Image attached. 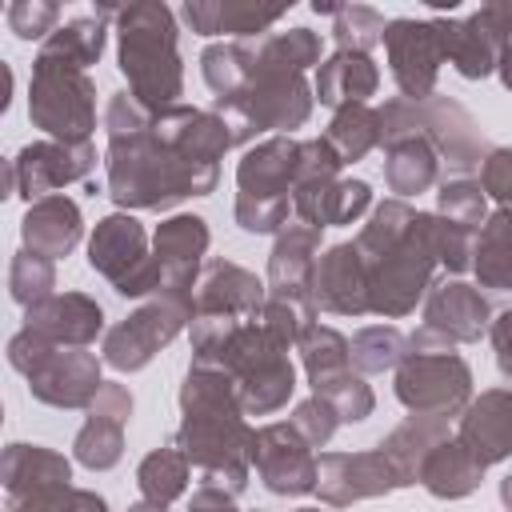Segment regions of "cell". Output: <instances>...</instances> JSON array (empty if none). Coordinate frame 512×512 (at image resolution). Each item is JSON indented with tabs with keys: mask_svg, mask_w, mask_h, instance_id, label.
Wrapping results in <instances>:
<instances>
[{
	"mask_svg": "<svg viewBox=\"0 0 512 512\" xmlns=\"http://www.w3.org/2000/svg\"><path fill=\"white\" fill-rule=\"evenodd\" d=\"M296 352H300V364H304V376H308V388H312V392H316L320 384H328V380H336V376L352 372L348 340H344L336 328L320 324V320L300 336Z\"/></svg>",
	"mask_w": 512,
	"mask_h": 512,
	"instance_id": "74e56055",
	"label": "cell"
},
{
	"mask_svg": "<svg viewBox=\"0 0 512 512\" xmlns=\"http://www.w3.org/2000/svg\"><path fill=\"white\" fill-rule=\"evenodd\" d=\"M496 336H512V304L500 312V316H492V328H488V340H496Z\"/></svg>",
	"mask_w": 512,
	"mask_h": 512,
	"instance_id": "680465c9",
	"label": "cell"
},
{
	"mask_svg": "<svg viewBox=\"0 0 512 512\" xmlns=\"http://www.w3.org/2000/svg\"><path fill=\"white\" fill-rule=\"evenodd\" d=\"M252 468L272 496H308V492H316V476H320L312 444L288 420L256 428Z\"/></svg>",
	"mask_w": 512,
	"mask_h": 512,
	"instance_id": "5bb4252c",
	"label": "cell"
},
{
	"mask_svg": "<svg viewBox=\"0 0 512 512\" xmlns=\"http://www.w3.org/2000/svg\"><path fill=\"white\" fill-rule=\"evenodd\" d=\"M496 76H500V84L512 92V44L500 52V64H496Z\"/></svg>",
	"mask_w": 512,
	"mask_h": 512,
	"instance_id": "91938a15",
	"label": "cell"
},
{
	"mask_svg": "<svg viewBox=\"0 0 512 512\" xmlns=\"http://www.w3.org/2000/svg\"><path fill=\"white\" fill-rule=\"evenodd\" d=\"M72 456L76 464H84L88 472H108L120 464L124 456V424L104 420V416H88L72 440Z\"/></svg>",
	"mask_w": 512,
	"mask_h": 512,
	"instance_id": "60d3db41",
	"label": "cell"
},
{
	"mask_svg": "<svg viewBox=\"0 0 512 512\" xmlns=\"http://www.w3.org/2000/svg\"><path fill=\"white\" fill-rule=\"evenodd\" d=\"M472 248H476L472 228H460V224H448L444 216H436V256L448 276H464L472 268Z\"/></svg>",
	"mask_w": 512,
	"mask_h": 512,
	"instance_id": "f907efd6",
	"label": "cell"
},
{
	"mask_svg": "<svg viewBox=\"0 0 512 512\" xmlns=\"http://www.w3.org/2000/svg\"><path fill=\"white\" fill-rule=\"evenodd\" d=\"M436 216H444L448 224L480 232V224L488 220V192L472 176H452L436 188Z\"/></svg>",
	"mask_w": 512,
	"mask_h": 512,
	"instance_id": "b9f144b4",
	"label": "cell"
},
{
	"mask_svg": "<svg viewBox=\"0 0 512 512\" xmlns=\"http://www.w3.org/2000/svg\"><path fill=\"white\" fill-rule=\"evenodd\" d=\"M212 244V232H208V220L204 216H192V212H176L168 220L156 224L152 232V252L164 268V292H184L192 296L196 288V276L204 268V252Z\"/></svg>",
	"mask_w": 512,
	"mask_h": 512,
	"instance_id": "d6986e66",
	"label": "cell"
},
{
	"mask_svg": "<svg viewBox=\"0 0 512 512\" xmlns=\"http://www.w3.org/2000/svg\"><path fill=\"white\" fill-rule=\"evenodd\" d=\"M312 396H324V400L336 408L340 424H360V420H368L372 408H376V396H372V388L364 384V376H360L356 368L344 372V376H336V380H328V384H320Z\"/></svg>",
	"mask_w": 512,
	"mask_h": 512,
	"instance_id": "f6af8a7d",
	"label": "cell"
},
{
	"mask_svg": "<svg viewBox=\"0 0 512 512\" xmlns=\"http://www.w3.org/2000/svg\"><path fill=\"white\" fill-rule=\"evenodd\" d=\"M424 324L444 332L452 344H476L492 328V304L476 284L444 276L424 296Z\"/></svg>",
	"mask_w": 512,
	"mask_h": 512,
	"instance_id": "ffe728a7",
	"label": "cell"
},
{
	"mask_svg": "<svg viewBox=\"0 0 512 512\" xmlns=\"http://www.w3.org/2000/svg\"><path fill=\"white\" fill-rule=\"evenodd\" d=\"M104 44H108V28H104L100 16H72V20H64V24L40 44V52H44V56H56V60H64V64H76V68L88 72V64L100 60Z\"/></svg>",
	"mask_w": 512,
	"mask_h": 512,
	"instance_id": "f35d334b",
	"label": "cell"
},
{
	"mask_svg": "<svg viewBox=\"0 0 512 512\" xmlns=\"http://www.w3.org/2000/svg\"><path fill=\"white\" fill-rule=\"evenodd\" d=\"M316 260H320V228L288 224L284 232H276V244L268 252V276H264L268 296L312 304Z\"/></svg>",
	"mask_w": 512,
	"mask_h": 512,
	"instance_id": "7402d4cb",
	"label": "cell"
},
{
	"mask_svg": "<svg viewBox=\"0 0 512 512\" xmlns=\"http://www.w3.org/2000/svg\"><path fill=\"white\" fill-rule=\"evenodd\" d=\"M104 168V188L124 212H168L180 200L208 196L220 180V164H196L176 156L152 136V124L136 136L108 140Z\"/></svg>",
	"mask_w": 512,
	"mask_h": 512,
	"instance_id": "7a4b0ae2",
	"label": "cell"
},
{
	"mask_svg": "<svg viewBox=\"0 0 512 512\" xmlns=\"http://www.w3.org/2000/svg\"><path fill=\"white\" fill-rule=\"evenodd\" d=\"M456 440L484 464H500L512 456V388H488L468 400L456 424Z\"/></svg>",
	"mask_w": 512,
	"mask_h": 512,
	"instance_id": "603a6c76",
	"label": "cell"
},
{
	"mask_svg": "<svg viewBox=\"0 0 512 512\" xmlns=\"http://www.w3.org/2000/svg\"><path fill=\"white\" fill-rule=\"evenodd\" d=\"M324 140L332 144L340 164H356L372 148H380V112L368 108V104H348V108L332 112V120L324 128Z\"/></svg>",
	"mask_w": 512,
	"mask_h": 512,
	"instance_id": "8d00e7d4",
	"label": "cell"
},
{
	"mask_svg": "<svg viewBox=\"0 0 512 512\" xmlns=\"http://www.w3.org/2000/svg\"><path fill=\"white\" fill-rule=\"evenodd\" d=\"M448 424H452V420H444V416H420V412H408V416H404V420L376 444V448L388 456V464L396 468L400 488L420 484V468H424L428 456L452 436Z\"/></svg>",
	"mask_w": 512,
	"mask_h": 512,
	"instance_id": "f1b7e54d",
	"label": "cell"
},
{
	"mask_svg": "<svg viewBox=\"0 0 512 512\" xmlns=\"http://www.w3.org/2000/svg\"><path fill=\"white\" fill-rule=\"evenodd\" d=\"M288 212H292V200L288 196H276V200H252V196H236L232 204V220L244 228V232H284L288 228Z\"/></svg>",
	"mask_w": 512,
	"mask_h": 512,
	"instance_id": "c3c4849f",
	"label": "cell"
},
{
	"mask_svg": "<svg viewBox=\"0 0 512 512\" xmlns=\"http://www.w3.org/2000/svg\"><path fill=\"white\" fill-rule=\"evenodd\" d=\"M288 8H264V4H248V0H188L180 4V20L196 32V36H228V40H260L268 36V28L284 16Z\"/></svg>",
	"mask_w": 512,
	"mask_h": 512,
	"instance_id": "4316f807",
	"label": "cell"
},
{
	"mask_svg": "<svg viewBox=\"0 0 512 512\" xmlns=\"http://www.w3.org/2000/svg\"><path fill=\"white\" fill-rule=\"evenodd\" d=\"M372 208V188L368 180H300L292 188V212L308 228H340L360 220Z\"/></svg>",
	"mask_w": 512,
	"mask_h": 512,
	"instance_id": "484cf974",
	"label": "cell"
},
{
	"mask_svg": "<svg viewBox=\"0 0 512 512\" xmlns=\"http://www.w3.org/2000/svg\"><path fill=\"white\" fill-rule=\"evenodd\" d=\"M480 188L500 204L512 208V148H492L480 168Z\"/></svg>",
	"mask_w": 512,
	"mask_h": 512,
	"instance_id": "816d5d0a",
	"label": "cell"
},
{
	"mask_svg": "<svg viewBox=\"0 0 512 512\" xmlns=\"http://www.w3.org/2000/svg\"><path fill=\"white\" fill-rule=\"evenodd\" d=\"M0 476H4L8 500H24L36 492L72 488V460L44 444H8Z\"/></svg>",
	"mask_w": 512,
	"mask_h": 512,
	"instance_id": "f546056e",
	"label": "cell"
},
{
	"mask_svg": "<svg viewBox=\"0 0 512 512\" xmlns=\"http://www.w3.org/2000/svg\"><path fill=\"white\" fill-rule=\"evenodd\" d=\"M28 120L64 144H84L96 132V84L84 68L36 52L28 84Z\"/></svg>",
	"mask_w": 512,
	"mask_h": 512,
	"instance_id": "52a82bcc",
	"label": "cell"
},
{
	"mask_svg": "<svg viewBox=\"0 0 512 512\" xmlns=\"http://www.w3.org/2000/svg\"><path fill=\"white\" fill-rule=\"evenodd\" d=\"M8 512H108V504L88 488H52L24 500H8Z\"/></svg>",
	"mask_w": 512,
	"mask_h": 512,
	"instance_id": "7dc6e473",
	"label": "cell"
},
{
	"mask_svg": "<svg viewBox=\"0 0 512 512\" xmlns=\"http://www.w3.org/2000/svg\"><path fill=\"white\" fill-rule=\"evenodd\" d=\"M4 24L16 40H48L60 28V4L48 0H12L4 8Z\"/></svg>",
	"mask_w": 512,
	"mask_h": 512,
	"instance_id": "bcb514c9",
	"label": "cell"
},
{
	"mask_svg": "<svg viewBox=\"0 0 512 512\" xmlns=\"http://www.w3.org/2000/svg\"><path fill=\"white\" fill-rule=\"evenodd\" d=\"M348 356H352V368L360 376L396 372L400 360L408 356V336L396 324H368L348 340Z\"/></svg>",
	"mask_w": 512,
	"mask_h": 512,
	"instance_id": "ab89813d",
	"label": "cell"
},
{
	"mask_svg": "<svg viewBox=\"0 0 512 512\" xmlns=\"http://www.w3.org/2000/svg\"><path fill=\"white\" fill-rule=\"evenodd\" d=\"M316 496L328 508H348L360 500H376L400 488L396 468L388 464V456L380 448H364V452H324L316 460Z\"/></svg>",
	"mask_w": 512,
	"mask_h": 512,
	"instance_id": "9a60e30c",
	"label": "cell"
},
{
	"mask_svg": "<svg viewBox=\"0 0 512 512\" xmlns=\"http://www.w3.org/2000/svg\"><path fill=\"white\" fill-rule=\"evenodd\" d=\"M376 112H380V148L420 136V140H428L436 148L440 168L448 176H468V172L484 168L488 152L496 148V144H488V136L472 120V112L460 100L440 96V92L428 96V100L392 96Z\"/></svg>",
	"mask_w": 512,
	"mask_h": 512,
	"instance_id": "5b68a950",
	"label": "cell"
},
{
	"mask_svg": "<svg viewBox=\"0 0 512 512\" xmlns=\"http://www.w3.org/2000/svg\"><path fill=\"white\" fill-rule=\"evenodd\" d=\"M384 28L388 20L372 8V4H344L332 20V40L340 52H372L376 44H384Z\"/></svg>",
	"mask_w": 512,
	"mask_h": 512,
	"instance_id": "ee69618b",
	"label": "cell"
},
{
	"mask_svg": "<svg viewBox=\"0 0 512 512\" xmlns=\"http://www.w3.org/2000/svg\"><path fill=\"white\" fill-rule=\"evenodd\" d=\"M376 88H380V68L372 64V56L340 52V48L320 60L316 84H312L316 100L332 112H340L348 104H368V96H376Z\"/></svg>",
	"mask_w": 512,
	"mask_h": 512,
	"instance_id": "4dcf8cb0",
	"label": "cell"
},
{
	"mask_svg": "<svg viewBox=\"0 0 512 512\" xmlns=\"http://www.w3.org/2000/svg\"><path fill=\"white\" fill-rule=\"evenodd\" d=\"M432 20L440 24L444 60L464 80L492 76L500 64V52L512 44V4H484L464 20H448V16H432Z\"/></svg>",
	"mask_w": 512,
	"mask_h": 512,
	"instance_id": "7c38bea8",
	"label": "cell"
},
{
	"mask_svg": "<svg viewBox=\"0 0 512 512\" xmlns=\"http://www.w3.org/2000/svg\"><path fill=\"white\" fill-rule=\"evenodd\" d=\"M312 304L328 316H364L368 312V264L356 240L332 244L316 260L312 276Z\"/></svg>",
	"mask_w": 512,
	"mask_h": 512,
	"instance_id": "ac0fdd59",
	"label": "cell"
},
{
	"mask_svg": "<svg viewBox=\"0 0 512 512\" xmlns=\"http://www.w3.org/2000/svg\"><path fill=\"white\" fill-rule=\"evenodd\" d=\"M296 512H320V508H296Z\"/></svg>",
	"mask_w": 512,
	"mask_h": 512,
	"instance_id": "e7e4bbea",
	"label": "cell"
},
{
	"mask_svg": "<svg viewBox=\"0 0 512 512\" xmlns=\"http://www.w3.org/2000/svg\"><path fill=\"white\" fill-rule=\"evenodd\" d=\"M288 424H292V428H296L312 448H324V444L336 436L340 416H336V408H332L324 396H308V400H300V404L292 408Z\"/></svg>",
	"mask_w": 512,
	"mask_h": 512,
	"instance_id": "681fc988",
	"label": "cell"
},
{
	"mask_svg": "<svg viewBox=\"0 0 512 512\" xmlns=\"http://www.w3.org/2000/svg\"><path fill=\"white\" fill-rule=\"evenodd\" d=\"M56 352V344L52 340H44L40 332H32V328H20L12 340H8V364L20 372V376H28L44 356H52Z\"/></svg>",
	"mask_w": 512,
	"mask_h": 512,
	"instance_id": "f5cc1de1",
	"label": "cell"
},
{
	"mask_svg": "<svg viewBox=\"0 0 512 512\" xmlns=\"http://www.w3.org/2000/svg\"><path fill=\"white\" fill-rule=\"evenodd\" d=\"M100 364L104 360L88 348H56L24 380H28L32 400L48 408H92L96 392L104 388Z\"/></svg>",
	"mask_w": 512,
	"mask_h": 512,
	"instance_id": "2e32d148",
	"label": "cell"
},
{
	"mask_svg": "<svg viewBox=\"0 0 512 512\" xmlns=\"http://www.w3.org/2000/svg\"><path fill=\"white\" fill-rule=\"evenodd\" d=\"M396 400L420 416L460 420L472 400V368L460 352H408L396 368Z\"/></svg>",
	"mask_w": 512,
	"mask_h": 512,
	"instance_id": "30bf717a",
	"label": "cell"
},
{
	"mask_svg": "<svg viewBox=\"0 0 512 512\" xmlns=\"http://www.w3.org/2000/svg\"><path fill=\"white\" fill-rule=\"evenodd\" d=\"M440 156L428 140H400V144H388L384 148V184L396 192V200H408V196H420V192H432L440 184Z\"/></svg>",
	"mask_w": 512,
	"mask_h": 512,
	"instance_id": "836d02e7",
	"label": "cell"
},
{
	"mask_svg": "<svg viewBox=\"0 0 512 512\" xmlns=\"http://www.w3.org/2000/svg\"><path fill=\"white\" fill-rule=\"evenodd\" d=\"M24 328L40 332L56 348H88L104 332V308L84 292H56L24 308Z\"/></svg>",
	"mask_w": 512,
	"mask_h": 512,
	"instance_id": "cb8c5ba5",
	"label": "cell"
},
{
	"mask_svg": "<svg viewBox=\"0 0 512 512\" xmlns=\"http://www.w3.org/2000/svg\"><path fill=\"white\" fill-rule=\"evenodd\" d=\"M96 168V144H64V140H36L24 144L4 168V196H24L28 204L56 196L60 188L88 180Z\"/></svg>",
	"mask_w": 512,
	"mask_h": 512,
	"instance_id": "8fae6325",
	"label": "cell"
},
{
	"mask_svg": "<svg viewBox=\"0 0 512 512\" xmlns=\"http://www.w3.org/2000/svg\"><path fill=\"white\" fill-rule=\"evenodd\" d=\"M52 288H56V260L20 248V252L12 256V264H8V296H12L20 308H32V304L56 296Z\"/></svg>",
	"mask_w": 512,
	"mask_h": 512,
	"instance_id": "7bdbcfd3",
	"label": "cell"
},
{
	"mask_svg": "<svg viewBox=\"0 0 512 512\" xmlns=\"http://www.w3.org/2000/svg\"><path fill=\"white\" fill-rule=\"evenodd\" d=\"M492 348H496V368H500V376L512 380V336H496Z\"/></svg>",
	"mask_w": 512,
	"mask_h": 512,
	"instance_id": "6f0895ef",
	"label": "cell"
},
{
	"mask_svg": "<svg viewBox=\"0 0 512 512\" xmlns=\"http://www.w3.org/2000/svg\"><path fill=\"white\" fill-rule=\"evenodd\" d=\"M500 500H504V508L512 512V472H508V476L500 480Z\"/></svg>",
	"mask_w": 512,
	"mask_h": 512,
	"instance_id": "6125c7cd",
	"label": "cell"
},
{
	"mask_svg": "<svg viewBox=\"0 0 512 512\" xmlns=\"http://www.w3.org/2000/svg\"><path fill=\"white\" fill-rule=\"evenodd\" d=\"M88 416H104V420H116V424L128 428V420H132V392L124 384H116V380H104V388L96 392Z\"/></svg>",
	"mask_w": 512,
	"mask_h": 512,
	"instance_id": "db71d44e",
	"label": "cell"
},
{
	"mask_svg": "<svg viewBox=\"0 0 512 512\" xmlns=\"http://www.w3.org/2000/svg\"><path fill=\"white\" fill-rule=\"evenodd\" d=\"M384 52H388V68L392 80L400 88L404 100H428L436 96V76L444 60V44H440V24L416 20V16H396L384 28Z\"/></svg>",
	"mask_w": 512,
	"mask_h": 512,
	"instance_id": "4fadbf2b",
	"label": "cell"
},
{
	"mask_svg": "<svg viewBox=\"0 0 512 512\" xmlns=\"http://www.w3.org/2000/svg\"><path fill=\"white\" fill-rule=\"evenodd\" d=\"M484 472H488V468H484L456 436H448V440L428 456V464L420 468V484H424L436 500H464V496H472V492L480 488Z\"/></svg>",
	"mask_w": 512,
	"mask_h": 512,
	"instance_id": "d6a6232c",
	"label": "cell"
},
{
	"mask_svg": "<svg viewBox=\"0 0 512 512\" xmlns=\"http://www.w3.org/2000/svg\"><path fill=\"white\" fill-rule=\"evenodd\" d=\"M408 352H424V356H432V352H456V344H452L444 332L420 324V328L408 336Z\"/></svg>",
	"mask_w": 512,
	"mask_h": 512,
	"instance_id": "9f6ffc18",
	"label": "cell"
},
{
	"mask_svg": "<svg viewBox=\"0 0 512 512\" xmlns=\"http://www.w3.org/2000/svg\"><path fill=\"white\" fill-rule=\"evenodd\" d=\"M340 8H344V4H328V0H316V4H312V12H316V16H332V20H336V12H340Z\"/></svg>",
	"mask_w": 512,
	"mask_h": 512,
	"instance_id": "94428289",
	"label": "cell"
},
{
	"mask_svg": "<svg viewBox=\"0 0 512 512\" xmlns=\"http://www.w3.org/2000/svg\"><path fill=\"white\" fill-rule=\"evenodd\" d=\"M196 320V300L184 292H160L144 300L132 316L112 324L100 344V360L116 372H140L152 364L160 348H168Z\"/></svg>",
	"mask_w": 512,
	"mask_h": 512,
	"instance_id": "9c48e42d",
	"label": "cell"
},
{
	"mask_svg": "<svg viewBox=\"0 0 512 512\" xmlns=\"http://www.w3.org/2000/svg\"><path fill=\"white\" fill-rule=\"evenodd\" d=\"M116 64L144 108L164 112L180 104L184 60L176 48V12L160 0L124 4L116 16Z\"/></svg>",
	"mask_w": 512,
	"mask_h": 512,
	"instance_id": "3957f363",
	"label": "cell"
},
{
	"mask_svg": "<svg viewBox=\"0 0 512 512\" xmlns=\"http://www.w3.org/2000/svg\"><path fill=\"white\" fill-rule=\"evenodd\" d=\"M200 76L212 92V100H236L248 88L252 76V52L248 40H220L200 52Z\"/></svg>",
	"mask_w": 512,
	"mask_h": 512,
	"instance_id": "d590c367",
	"label": "cell"
},
{
	"mask_svg": "<svg viewBox=\"0 0 512 512\" xmlns=\"http://www.w3.org/2000/svg\"><path fill=\"white\" fill-rule=\"evenodd\" d=\"M88 268L100 272L124 300H152L164 292V268L152 252L144 224L132 212H112L96 220L88 236Z\"/></svg>",
	"mask_w": 512,
	"mask_h": 512,
	"instance_id": "ba28073f",
	"label": "cell"
},
{
	"mask_svg": "<svg viewBox=\"0 0 512 512\" xmlns=\"http://www.w3.org/2000/svg\"><path fill=\"white\" fill-rule=\"evenodd\" d=\"M296 176H300V140H292V136H264L236 164V188H240L236 196H252V200L288 196L292 200Z\"/></svg>",
	"mask_w": 512,
	"mask_h": 512,
	"instance_id": "d4e9b609",
	"label": "cell"
},
{
	"mask_svg": "<svg viewBox=\"0 0 512 512\" xmlns=\"http://www.w3.org/2000/svg\"><path fill=\"white\" fill-rule=\"evenodd\" d=\"M128 512H168L164 504H152V500H136V504H128Z\"/></svg>",
	"mask_w": 512,
	"mask_h": 512,
	"instance_id": "be15d7a7",
	"label": "cell"
},
{
	"mask_svg": "<svg viewBox=\"0 0 512 512\" xmlns=\"http://www.w3.org/2000/svg\"><path fill=\"white\" fill-rule=\"evenodd\" d=\"M152 136L172 148L184 160L196 164H220L228 148H236L232 128L224 124L220 112L212 108H192V104H172L152 116Z\"/></svg>",
	"mask_w": 512,
	"mask_h": 512,
	"instance_id": "e0dca14e",
	"label": "cell"
},
{
	"mask_svg": "<svg viewBox=\"0 0 512 512\" xmlns=\"http://www.w3.org/2000/svg\"><path fill=\"white\" fill-rule=\"evenodd\" d=\"M192 364L228 372L236 380L244 416H272L296 392V368L288 360V348L256 316L236 320L212 348L192 356Z\"/></svg>",
	"mask_w": 512,
	"mask_h": 512,
	"instance_id": "277c9868",
	"label": "cell"
},
{
	"mask_svg": "<svg viewBox=\"0 0 512 512\" xmlns=\"http://www.w3.org/2000/svg\"><path fill=\"white\" fill-rule=\"evenodd\" d=\"M472 272H476V288L512 296V208H496L480 224L472 248Z\"/></svg>",
	"mask_w": 512,
	"mask_h": 512,
	"instance_id": "1f68e13d",
	"label": "cell"
},
{
	"mask_svg": "<svg viewBox=\"0 0 512 512\" xmlns=\"http://www.w3.org/2000/svg\"><path fill=\"white\" fill-rule=\"evenodd\" d=\"M364 256V252H360ZM368 264V312L384 320H400L416 312V304L436 284V212H416L408 236L388 252L364 256Z\"/></svg>",
	"mask_w": 512,
	"mask_h": 512,
	"instance_id": "8992f818",
	"label": "cell"
},
{
	"mask_svg": "<svg viewBox=\"0 0 512 512\" xmlns=\"http://www.w3.org/2000/svg\"><path fill=\"white\" fill-rule=\"evenodd\" d=\"M192 300H196V316L248 320L264 308L268 284L256 272H248L232 260H204V268L196 276V288H192Z\"/></svg>",
	"mask_w": 512,
	"mask_h": 512,
	"instance_id": "44dd1931",
	"label": "cell"
},
{
	"mask_svg": "<svg viewBox=\"0 0 512 512\" xmlns=\"http://www.w3.org/2000/svg\"><path fill=\"white\" fill-rule=\"evenodd\" d=\"M176 400H180L184 420H180L172 444L200 472V484L240 496L248 488V472H252L256 428L244 420L236 380L220 368L192 364L184 372Z\"/></svg>",
	"mask_w": 512,
	"mask_h": 512,
	"instance_id": "6da1fadb",
	"label": "cell"
},
{
	"mask_svg": "<svg viewBox=\"0 0 512 512\" xmlns=\"http://www.w3.org/2000/svg\"><path fill=\"white\" fill-rule=\"evenodd\" d=\"M188 480H192V464L176 444L152 448L136 468L140 500H152V504H164V508L188 492Z\"/></svg>",
	"mask_w": 512,
	"mask_h": 512,
	"instance_id": "e575fe53",
	"label": "cell"
},
{
	"mask_svg": "<svg viewBox=\"0 0 512 512\" xmlns=\"http://www.w3.org/2000/svg\"><path fill=\"white\" fill-rule=\"evenodd\" d=\"M80 236H84L80 204L68 200L64 192L28 204V212H24V220H20V240H24V248L36 252V256H48V260L68 256V252L80 244Z\"/></svg>",
	"mask_w": 512,
	"mask_h": 512,
	"instance_id": "83f0119b",
	"label": "cell"
},
{
	"mask_svg": "<svg viewBox=\"0 0 512 512\" xmlns=\"http://www.w3.org/2000/svg\"><path fill=\"white\" fill-rule=\"evenodd\" d=\"M188 512H240L236 508V496L224 492V488H212V484H200L188 500Z\"/></svg>",
	"mask_w": 512,
	"mask_h": 512,
	"instance_id": "11a10c76",
	"label": "cell"
}]
</instances>
